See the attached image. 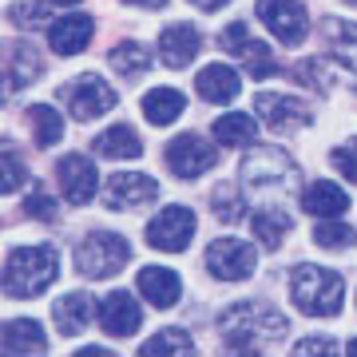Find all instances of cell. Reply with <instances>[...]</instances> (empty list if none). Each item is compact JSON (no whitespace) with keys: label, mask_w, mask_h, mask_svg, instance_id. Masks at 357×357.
<instances>
[{"label":"cell","mask_w":357,"mask_h":357,"mask_svg":"<svg viewBox=\"0 0 357 357\" xmlns=\"http://www.w3.org/2000/svg\"><path fill=\"white\" fill-rule=\"evenodd\" d=\"M218 330H222V342L238 354H258L266 349L270 342H278L282 333L290 330V321L282 310H274L270 302H238L230 306L222 318H218Z\"/></svg>","instance_id":"cell-1"},{"label":"cell","mask_w":357,"mask_h":357,"mask_svg":"<svg viewBox=\"0 0 357 357\" xmlns=\"http://www.w3.org/2000/svg\"><path fill=\"white\" fill-rule=\"evenodd\" d=\"M298 163L278 147H255L243 159V183L258 206H278L282 199H290L298 191Z\"/></svg>","instance_id":"cell-2"},{"label":"cell","mask_w":357,"mask_h":357,"mask_svg":"<svg viewBox=\"0 0 357 357\" xmlns=\"http://www.w3.org/2000/svg\"><path fill=\"white\" fill-rule=\"evenodd\" d=\"M60 274L56 246H20L4 258V294L8 298H32L44 294Z\"/></svg>","instance_id":"cell-3"},{"label":"cell","mask_w":357,"mask_h":357,"mask_svg":"<svg viewBox=\"0 0 357 357\" xmlns=\"http://www.w3.org/2000/svg\"><path fill=\"white\" fill-rule=\"evenodd\" d=\"M290 294H294V306L310 314V318H330L342 310L345 298V282L342 274H333L326 266H298L290 278Z\"/></svg>","instance_id":"cell-4"},{"label":"cell","mask_w":357,"mask_h":357,"mask_svg":"<svg viewBox=\"0 0 357 357\" xmlns=\"http://www.w3.org/2000/svg\"><path fill=\"white\" fill-rule=\"evenodd\" d=\"M128 258H131L128 238L123 234H112V230H91L88 238L76 246V266L88 278H112V274L123 270Z\"/></svg>","instance_id":"cell-5"},{"label":"cell","mask_w":357,"mask_h":357,"mask_svg":"<svg viewBox=\"0 0 357 357\" xmlns=\"http://www.w3.org/2000/svg\"><path fill=\"white\" fill-rule=\"evenodd\" d=\"M195 238V211L191 206H163L159 215L147 222V243L155 250H167V255H178L187 250Z\"/></svg>","instance_id":"cell-6"},{"label":"cell","mask_w":357,"mask_h":357,"mask_svg":"<svg viewBox=\"0 0 357 357\" xmlns=\"http://www.w3.org/2000/svg\"><path fill=\"white\" fill-rule=\"evenodd\" d=\"M206 270L218 282H243L255 274V246L243 238H215L206 246Z\"/></svg>","instance_id":"cell-7"},{"label":"cell","mask_w":357,"mask_h":357,"mask_svg":"<svg viewBox=\"0 0 357 357\" xmlns=\"http://www.w3.org/2000/svg\"><path fill=\"white\" fill-rule=\"evenodd\" d=\"M215 163H218V151L203 139V135H191V131H187V135H175V139L167 143V167H171L178 178H199Z\"/></svg>","instance_id":"cell-8"},{"label":"cell","mask_w":357,"mask_h":357,"mask_svg":"<svg viewBox=\"0 0 357 357\" xmlns=\"http://www.w3.org/2000/svg\"><path fill=\"white\" fill-rule=\"evenodd\" d=\"M258 20L282 40V44H302L310 32V16L298 0H258Z\"/></svg>","instance_id":"cell-9"},{"label":"cell","mask_w":357,"mask_h":357,"mask_svg":"<svg viewBox=\"0 0 357 357\" xmlns=\"http://www.w3.org/2000/svg\"><path fill=\"white\" fill-rule=\"evenodd\" d=\"M64 100L79 123H88V119H100V115H107L115 107V88L100 76H84L72 88H64Z\"/></svg>","instance_id":"cell-10"},{"label":"cell","mask_w":357,"mask_h":357,"mask_svg":"<svg viewBox=\"0 0 357 357\" xmlns=\"http://www.w3.org/2000/svg\"><path fill=\"white\" fill-rule=\"evenodd\" d=\"M255 103H258V115L266 119L270 131H298V128H306L310 119H314V107H306V103L294 100V96H274V91H262Z\"/></svg>","instance_id":"cell-11"},{"label":"cell","mask_w":357,"mask_h":357,"mask_svg":"<svg viewBox=\"0 0 357 357\" xmlns=\"http://www.w3.org/2000/svg\"><path fill=\"white\" fill-rule=\"evenodd\" d=\"M56 178H60V191H64L68 203H91V195H96V187H100V178H96V167H91V159H84V155H64L60 163H56Z\"/></svg>","instance_id":"cell-12"},{"label":"cell","mask_w":357,"mask_h":357,"mask_svg":"<svg viewBox=\"0 0 357 357\" xmlns=\"http://www.w3.org/2000/svg\"><path fill=\"white\" fill-rule=\"evenodd\" d=\"M155 195H159V183H155L151 175H143V171H119V175H112V183H107V206H112V211L143 206V203H151Z\"/></svg>","instance_id":"cell-13"},{"label":"cell","mask_w":357,"mask_h":357,"mask_svg":"<svg viewBox=\"0 0 357 357\" xmlns=\"http://www.w3.org/2000/svg\"><path fill=\"white\" fill-rule=\"evenodd\" d=\"M139 321H143L139 302H135L128 290H115L100 302V326L112 333V337H131V333L139 330Z\"/></svg>","instance_id":"cell-14"},{"label":"cell","mask_w":357,"mask_h":357,"mask_svg":"<svg viewBox=\"0 0 357 357\" xmlns=\"http://www.w3.org/2000/svg\"><path fill=\"white\" fill-rule=\"evenodd\" d=\"M91 32H96V24H91L88 13H68V16H60V20H52V24H48L52 52H56V56H76V52L88 48Z\"/></svg>","instance_id":"cell-15"},{"label":"cell","mask_w":357,"mask_h":357,"mask_svg":"<svg viewBox=\"0 0 357 357\" xmlns=\"http://www.w3.org/2000/svg\"><path fill=\"white\" fill-rule=\"evenodd\" d=\"M195 56H199V28H191V24L163 28V36H159V60L167 68H187Z\"/></svg>","instance_id":"cell-16"},{"label":"cell","mask_w":357,"mask_h":357,"mask_svg":"<svg viewBox=\"0 0 357 357\" xmlns=\"http://www.w3.org/2000/svg\"><path fill=\"white\" fill-rule=\"evenodd\" d=\"M139 294L151 302L155 310H171L178 302V294H183V282H178L175 270H167V266H147L139 270Z\"/></svg>","instance_id":"cell-17"},{"label":"cell","mask_w":357,"mask_h":357,"mask_svg":"<svg viewBox=\"0 0 357 357\" xmlns=\"http://www.w3.org/2000/svg\"><path fill=\"white\" fill-rule=\"evenodd\" d=\"M195 88H199V96L211 103H230L238 91H243V79H238V72L227 64H206L199 76H195Z\"/></svg>","instance_id":"cell-18"},{"label":"cell","mask_w":357,"mask_h":357,"mask_svg":"<svg viewBox=\"0 0 357 357\" xmlns=\"http://www.w3.org/2000/svg\"><path fill=\"white\" fill-rule=\"evenodd\" d=\"M302 206H306L310 215H318V218H337V215H345V211H349V199H345V191L337 187V183L318 178L314 187H306Z\"/></svg>","instance_id":"cell-19"},{"label":"cell","mask_w":357,"mask_h":357,"mask_svg":"<svg viewBox=\"0 0 357 357\" xmlns=\"http://www.w3.org/2000/svg\"><path fill=\"white\" fill-rule=\"evenodd\" d=\"M44 72V60L32 44H8V60H4V76H8V91L20 84H32Z\"/></svg>","instance_id":"cell-20"},{"label":"cell","mask_w":357,"mask_h":357,"mask_svg":"<svg viewBox=\"0 0 357 357\" xmlns=\"http://www.w3.org/2000/svg\"><path fill=\"white\" fill-rule=\"evenodd\" d=\"M96 155H103V159H139L143 143H139V135H135V128L115 123V128H107L103 135H96Z\"/></svg>","instance_id":"cell-21"},{"label":"cell","mask_w":357,"mask_h":357,"mask_svg":"<svg viewBox=\"0 0 357 357\" xmlns=\"http://www.w3.org/2000/svg\"><path fill=\"white\" fill-rule=\"evenodd\" d=\"M183 107H187V100L175 88H155L143 96V115H147V123H155V128L175 123L178 115H183Z\"/></svg>","instance_id":"cell-22"},{"label":"cell","mask_w":357,"mask_h":357,"mask_svg":"<svg viewBox=\"0 0 357 357\" xmlns=\"http://www.w3.org/2000/svg\"><path fill=\"white\" fill-rule=\"evenodd\" d=\"M290 215L282 211V206H258L255 211V218H250V230L258 234V243L266 246V250H278L282 246V238L290 234Z\"/></svg>","instance_id":"cell-23"},{"label":"cell","mask_w":357,"mask_h":357,"mask_svg":"<svg viewBox=\"0 0 357 357\" xmlns=\"http://www.w3.org/2000/svg\"><path fill=\"white\" fill-rule=\"evenodd\" d=\"M52 314H56V326H60V333L76 337V333L91 321V298L76 290V294H68V298H60V302L52 306Z\"/></svg>","instance_id":"cell-24"},{"label":"cell","mask_w":357,"mask_h":357,"mask_svg":"<svg viewBox=\"0 0 357 357\" xmlns=\"http://www.w3.org/2000/svg\"><path fill=\"white\" fill-rule=\"evenodd\" d=\"M48 349V337L40 333L36 321H8L4 326V354H44Z\"/></svg>","instance_id":"cell-25"},{"label":"cell","mask_w":357,"mask_h":357,"mask_svg":"<svg viewBox=\"0 0 357 357\" xmlns=\"http://www.w3.org/2000/svg\"><path fill=\"white\" fill-rule=\"evenodd\" d=\"M211 131H215L218 143H227V147H243V143H250L258 135V123L246 112H227V115H218L215 119V128Z\"/></svg>","instance_id":"cell-26"},{"label":"cell","mask_w":357,"mask_h":357,"mask_svg":"<svg viewBox=\"0 0 357 357\" xmlns=\"http://www.w3.org/2000/svg\"><path fill=\"white\" fill-rule=\"evenodd\" d=\"M28 123L36 131L40 147H52L56 139H64V119H60V112L48 107V103H32V107H28Z\"/></svg>","instance_id":"cell-27"},{"label":"cell","mask_w":357,"mask_h":357,"mask_svg":"<svg viewBox=\"0 0 357 357\" xmlns=\"http://www.w3.org/2000/svg\"><path fill=\"white\" fill-rule=\"evenodd\" d=\"M112 68L119 72V76H128V79H135V76H143L147 68H151V52L143 48V44H135V40H128V44H119V48H112Z\"/></svg>","instance_id":"cell-28"},{"label":"cell","mask_w":357,"mask_h":357,"mask_svg":"<svg viewBox=\"0 0 357 357\" xmlns=\"http://www.w3.org/2000/svg\"><path fill=\"white\" fill-rule=\"evenodd\" d=\"M211 211H215L218 222H238V218L246 215L238 187H234V183H218L215 191H211Z\"/></svg>","instance_id":"cell-29"},{"label":"cell","mask_w":357,"mask_h":357,"mask_svg":"<svg viewBox=\"0 0 357 357\" xmlns=\"http://www.w3.org/2000/svg\"><path fill=\"white\" fill-rule=\"evenodd\" d=\"M195 342L187 330H159L155 337H147V342L139 345L143 357H155V354H191Z\"/></svg>","instance_id":"cell-30"},{"label":"cell","mask_w":357,"mask_h":357,"mask_svg":"<svg viewBox=\"0 0 357 357\" xmlns=\"http://www.w3.org/2000/svg\"><path fill=\"white\" fill-rule=\"evenodd\" d=\"M326 36H330L333 52L345 60V68H357V24H345V20H326Z\"/></svg>","instance_id":"cell-31"},{"label":"cell","mask_w":357,"mask_h":357,"mask_svg":"<svg viewBox=\"0 0 357 357\" xmlns=\"http://www.w3.org/2000/svg\"><path fill=\"white\" fill-rule=\"evenodd\" d=\"M238 56H243V64L250 68V76L255 79H266V76H278V60H274V56H270V48L266 44H262V40H246V48L238 52Z\"/></svg>","instance_id":"cell-32"},{"label":"cell","mask_w":357,"mask_h":357,"mask_svg":"<svg viewBox=\"0 0 357 357\" xmlns=\"http://www.w3.org/2000/svg\"><path fill=\"white\" fill-rule=\"evenodd\" d=\"M294 79L298 84H306L314 91H330L333 88V72L321 60H302V64H294Z\"/></svg>","instance_id":"cell-33"},{"label":"cell","mask_w":357,"mask_h":357,"mask_svg":"<svg viewBox=\"0 0 357 357\" xmlns=\"http://www.w3.org/2000/svg\"><path fill=\"white\" fill-rule=\"evenodd\" d=\"M314 243L326 246V250H349L354 246V230H349V222H321L314 230Z\"/></svg>","instance_id":"cell-34"},{"label":"cell","mask_w":357,"mask_h":357,"mask_svg":"<svg viewBox=\"0 0 357 357\" xmlns=\"http://www.w3.org/2000/svg\"><path fill=\"white\" fill-rule=\"evenodd\" d=\"M24 211L32 218H44V222H52V218L60 215V206H56V199H52L44 187H32V191L24 195Z\"/></svg>","instance_id":"cell-35"},{"label":"cell","mask_w":357,"mask_h":357,"mask_svg":"<svg viewBox=\"0 0 357 357\" xmlns=\"http://www.w3.org/2000/svg\"><path fill=\"white\" fill-rule=\"evenodd\" d=\"M330 159H333V167H337V171H342V175L357 187V135L349 143H342V147H333Z\"/></svg>","instance_id":"cell-36"},{"label":"cell","mask_w":357,"mask_h":357,"mask_svg":"<svg viewBox=\"0 0 357 357\" xmlns=\"http://www.w3.org/2000/svg\"><path fill=\"white\" fill-rule=\"evenodd\" d=\"M44 4H40V0H32V4H13V8H8V20H13V24H20V28H32V24H44Z\"/></svg>","instance_id":"cell-37"},{"label":"cell","mask_w":357,"mask_h":357,"mask_svg":"<svg viewBox=\"0 0 357 357\" xmlns=\"http://www.w3.org/2000/svg\"><path fill=\"white\" fill-rule=\"evenodd\" d=\"M20 178H24V171H20V159H16L13 147H4V195H13L16 187H20Z\"/></svg>","instance_id":"cell-38"},{"label":"cell","mask_w":357,"mask_h":357,"mask_svg":"<svg viewBox=\"0 0 357 357\" xmlns=\"http://www.w3.org/2000/svg\"><path fill=\"white\" fill-rule=\"evenodd\" d=\"M246 40H250V28H246V24H230L227 32L218 36V44H222L227 52H234V56H238V52L246 48Z\"/></svg>","instance_id":"cell-39"},{"label":"cell","mask_w":357,"mask_h":357,"mask_svg":"<svg viewBox=\"0 0 357 357\" xmlns=\"http://www.w3.org/2000/svg\"><path fill=\"white\" fill-rule=\"evenodd\" d=\"M298 354H337L342 345L337 342H330V337H302V342L294 345Z\"/></svg>","instance_id":"cell-40"},{"label":"cell","mask_w":357,"mask_h":357,"mask_svg":"<svg viewBox=\"0 0 357 357\" xmlns=\"http://www.w3.org/2000/svg\"><path fill=\"white\" fill-rule=\"evenodd\" d=\"M123 4H143V8H163L167 0H123Z\"/></svg>","instance_id":"cell-41"},{"label":"cell","mask_w":357,"mask_h":357,"mask_svg":"<svg viewBox=\"0 0 357 357\" xmlns=\"http://www.w3.org/2000/svg\"><path fill=\"white\" fill-rule=\"evenodd\" d=\"M195 8H218V4H227V0H191Z\"/></svg>","instance_id":"cell-42"},{"label":"cell","mask_w":357,"mask_h":357,"mask_svg":"<svg viewBox=\"0 0 357 357\" xmlns=\"http://www.w3.org/2000/svg\"><path fill=\"white\" fill-rule=\"evenodd\" d=\"M52 4H79V0H52Z\"/></svg>","instance_id":"cell-43"},{"label":"cell","mask_w":357,"mask_h":357,"mask_svg":"<svg viewBox=\"0 0 357 357\" xmlns=\"http://www.w3.org/2000/svg\"><path fill=\"white\" fill-rule=\"evenodd\" d=\"M349 354H357V342H349Z\"/></svg>","instance_id":"cell-44"},{"label":"cell","mask_w":357,"mask_h":357,"mask_svg":"<svg viewBox=\"0 0 357 357\" xmlns=\"http://www.w3.org/2000/svg\"><path fill=\"white\" fill-rule=\"evenodd\" d=\"M349 4H357V0H349Z\"/></svg>","instance_id":"cell-45"}]
</instances>
